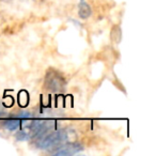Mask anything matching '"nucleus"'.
Here are the masks:
<instances>
[{
    "mask_svg": "<svg viewBox=\"0 0 156 156\" xmlns=\"http://www.w3.org/2000/svg\"><path fill=\"white\" fill-rule=\"evenodd\" d=\"M44 87L51 92H60L64 90L65 80L58 72L54 69L51 72H48L47 75H46Z\"/></svg>",
    "mask_w": 156,
    "mask_h": 156,
    "instance_id": "obj_2",
    "label": "nucleus"
},
{
    "mask_svg": "<svg viewBox=\"0 0 156 156\" xmlns=\"http://www.w3.org/2000/svg\"><path fill=\"white\" fill-rule=\"evenodd\" d=\"M81 151H83V144H80L79 142H69L64 144L62 143V145L57 147V150L52 151V154L58 156H69L80 153Z\"/></svg>",
    "mask_w": 156,
    "mask_h": 156,
    "instance_id": "obj_3",
    "label": "nucleus"
},
{
    "mask_svg": "<svg viewBox=\"0 0 156 156\" xmlns=\"http://www.w3.org/2000/svg\"><path fill=\"white\" fill-rule=\"evenodd\" d=\"M5 115V107H3V104L0 102V117H3Z\"/></svg>",
    "mask_w": 156,
    "mask_h": 156,
    "instance_id": "obj_8",
    "label": "nucleus"
},
{
    "mask_svg": "<svg viewBox=\"0 0 156 156\" xmlns=\"http://www.w3.org/2000/svg\"><path fill=\"white\" fill-rule=\"evenodd\" d=\"M92 14V9L89 3L86 0H80V2L78 5V16L81 20H88Z\"/></svg>",
    "mask_w": 156,
    "mask_h": 156,
    "instance_id": "obj_4",
    "label": "nucleus"
},
{
    "mask_svg": "<svg viewBox=\"0 0 156 156\" xmlns=\"http://www.w3.org/2000/svg\"><path fill=\"white\" fill-rule=\"evenodd\" d=\"M67 140V134L64 130H58L47 134L45 137H42L37 142V147L43 150H50L52 147H57L64 143Z\"/></svg>",
    "mask_w": 156,
    "mask_h": 156,
    "instance_id": "obj_1",
    "label": "nucleus"
},
{
    "mask_svg": "<svg viewBox=\"0 0 156 156\" xmlns=\"http://www.w3.org/2000/svg\"><path fill=\"white\" fill-rule=\"evenodd\" d=\"M30 137L31 136L25 129L20 130V132L16 134V139H17V140H20V141H26V140H28Z\"/></svg>",
    "mask_w": 156,
    "mask_h": 156,
    "instance_id": "obj_7",
    "label": "nucleus"
},
{
    "mask_svg": "<svg viewBox=\"0 0 156 156\" xmlns=\"http://www.w3.org/2000/svg\"><path fill=\"white\" fill-rule=\"evenodd\" d=\"M122 39V31L121 28L119 26L112 27V30H111V40H112L115 43L119 44L120 41Z\"/></svg>",
    "mask_w": 156,
    "mask_h": 156,
    "instance_id": "obj_6",
    "label": "nucleus"
},
{
    "mask_svg": "<svg viewBox=\"0 0 156 156\" xmlns=\"http://www.w3.org/2000/svg\"><path fill=\"white\" fill-rule=\"evenodd\" d=\"M23 119L22 118H20L18 115H16V117L14 118H10V119L5 120V123H3V126H5V129L8 130H16L18 129V128L22 126V123H23Z\"/></svg>",
    "mask_w": 156,
    "mask_h": 156,
    "instance_id": "obj_5",
    "label": "nucleus"
}]
</instances>
